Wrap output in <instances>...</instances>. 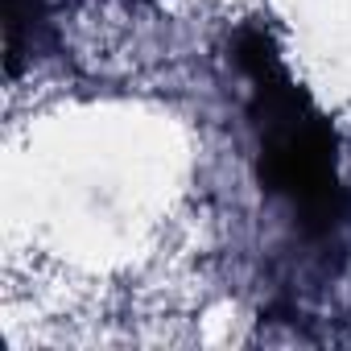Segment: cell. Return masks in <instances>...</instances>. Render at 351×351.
Returning a JSON list of instances; mask_svg holds the SVG:
<instances>
[{
    "label": "cell",
    "instance_id": "2",
    "mask_svg": "<svg viewBox=\"0 0 351 351\" xmlns=\"http://www.w3.org/2000/svg\"><path fill=\"white\" fill-rule=\"evenodd\" d=\"M58 50V29L46 0H5V62L17 79L25 66Z\"/></svg>",
    "mask_w": 351,
    "mask_h": 351
},
{
    "label": "cell",
    "instance_id": "1",
    "mask_svg": "<svg viewBox=\"0 0 351 351\" xmlns=\"http://www.w3.org/2000/svg\"><path fill=\"white\" fill-rule=\"evenodd\" d=\"M236 66L248 79V116L265 191L293 211L306 236H335L351 215V199L339 178V141L330 120L289 75L265 25L240 29Z\"/></svg>",
    "mask_w": 351,
    "mask_h": 351
}]
</instances>
